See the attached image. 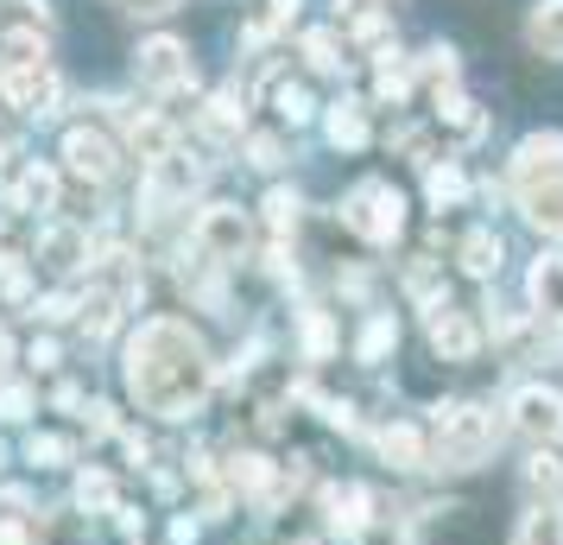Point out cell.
<instances>
[{
	"label": "cell",
	"instance_id": "cell-1",
	"mask_svg": "<svg viewBox=\"0 0 563 545\" xmlns=\"http://www.w3.org/2000/svg\"><path fill=\"white\" fill-rule=\"evenodd\" d=\"M209 374H216L209 349L190 337L184 324H172V317L140 324V337L128 342V388H133V400L158 418L197 413L203 393H209Z\"/></svg>",
	"mask_w": 563,
	"mask_h": 545
},
{
	"label": "cell",
	"instance_id": "cell-2",
	"mask_svg": "<svg viewBox=\"0 0 563 545\" xmlns=\"http://www.w3.org/2000/svg\"><path fill=\"white\" fill-rule=\"evenodd\" d=\"M512 197L519 216L544 235H563V133H532L512 153Z\"/></svg>",
	"mask_w": 563,
	"mask_h": 545
},
{
	"label": "cell",
	"instance_id": "cell-3",
	"mask_svg": "<svg viewBox=\"0 0 563 545\" xmlns=\"http://www.w3.org/2000/svg\"><path fill=\"white\" fill-rule=\"evenodd\" d=\"M494 444V418L482 406H462V413H443V438H437V457L450 469H475Z\"/></svg>",
	"mask_w": 563,
	"mask_h": 545
},
{
	"label": "cell",
	"instance_id": "cell-4",
	"mask_svg": "<svg viewBox=\"0 0 563 545\" xmlns=\"http://www.w3.org/2000/svg\"><path fill=\"white\" fill-rule=\"evenodd\" d=\"M349 229H361L367 241H393L399 235V190L393 184H361L355 197H349Z\"/></svg>",
	"mask_w": 563,
	"mask_h": 545
},
{
	"label": "cell",
	"instance_id": "cell-5",
	"mask_svg": "<svg viewBox=\"0 0 563 545\" xmlns=\"http://www.w3.org/2000/svg\"><path fill=\"white\" fill-rule=\"evenodd\" d=\"M133 77L146 83V89H184L190 83V52H184L178 39H153V45H140V57H133Z\"/></svg>",
	"mask_w": 563,
	"mask_h": 545
},
{
	"label": "cell",
	"instance_id": "cell-6",
	"mask_svg": "<svg viewBox=\"0 0 563 545\" xmlns=\"http://www.w3.org/2000/svg\"><path fill=\"white\" fill-rule=\"evenodd\" d=\"M7 102L32 108V115H52V102H57L52 64H13V70H7Z\"/></svg>",
	"mask_w": 563,
	"mask_h": 545
},
{
	"label": "cell",
	"instance_id": "cell-7",
	"mask_svg": "<svg viewBox=\"0 0 563 545\" xmlns=\"http://www.w3.org/2000/svg\"><path fill=\"white\" fill-rule=\"evenodd\" d=\"M197 241H203L209 254H241V248H247V216H241V209L234 204H216L203 216V222H197Z\"/></svg>",
	"mask_w": 563,
	"mask_h": 545
},
{
	"label": "cell",
	"instance_id": "cell-8",
	"mask_svg": "<svg viewBox=\"0 0 563 545\" xmlns=\"http://www.w3.org/2000/svg\"><path fill=\"white\" fill-rule=\"evenodd\" d=\"M64 159H70V172H77V178H96V184L114 172V146H108L102 133H89V128H77L70 140H64Z\"/></svg>",
	"mask_w": 563,
	"mask_h": 545
},
{
	"label": "cell",
	"instance_id": "cell-9",
	"mask_svg": "<svg viewBox=\"0 0 563 545\" xmlns=\"http://www.w3.org/2000/svg\"><path fill=\"white\" fill-rule=\"evenodd\" d=\"M512 418H519V432H532V438H544V432H563V400L544 388H526L519 400H512Z\"/></svg>",
	"mask_w": 563,
	"mask_h": 545
},
{
	"label": "cell",
	"instance_id": "cell-10",
	"mask_svg": "<svg viewBox=\"0 0 563 545\" xmlns=\"http://www.w3.org/2000/svg\"><path fill=\"white\" fill-rule=\"evenodd\" d=\"M431 342L450 356V362H468V356H475V324H468L462 312H443V305H437L431 312Z\"/></svg>",
	"mask_w": 563,
	"mask_h": 545
},
{
	"label": "cell",
	"instance_id": "cell-11",
	"mask_svg": "<svg viewBox=\"0 0 563 545\" xmlns=\"http://www.w3.org/2000/svg\"><path fill=\"white\" fill-rule=\"evenodd\" d=\"M526 39H532L538 57H563V0H538L532 20H526Z\"/></svg>",
	"mask_w": 563,
	"mask_h": 545
},
{
	"label": "cell",
	"instance_id": "cell-12",
	"mask_svg": "<svg viewBox=\"0 0 563 545\" xmlns=\"http://www.w3.org/2000/svg\"><path fill=\"white\" fill-rule=\"evenodd\" d=\"M532 305L544 317H563V260H538L532 266Z\"/></svg>",
	"mask_w": 563,
	"mask_h": 545
},
{
	"label": "cell",
	"instance_id": "cell-13",
	"mask_svg": "<svg viewBox=\"0 0 563 545\" xmlns=\"http://www.w3.org/2000/svg\"><path fill=\"white\" fill-rule=\"evenodd\" d=\"M462 266H468L475 280H487V273L500 266V241H494V235H487V229H475V235H468V241H462Z\"/></svg>",
	"mask_w": 563,
	"mask_h": 545
},
{
	"label": "cell",
	"instance_id": "cell-14",
	"mask_svg": "<svg viewBox=\"0 0 563 545\" xmlns=\"http://www.w3.org/2000/svg\"><path fill=\"white\" fill-rule=\"evenodd\" d=\"M519 545H563V508H532Z\"/></svg>",
	"mask_w": 563,
	"mask_h": 545
},
{
	"label": "cell",
	"instance_id": "cell-15",
	"mask_svg": "<svg viewBox=\"0 0 563 545\" xmlns=\"http://www.w3.org/2000/svg\"><path fill=\"white\" fill-rule=\"evenodd\" d=\"M77 254H82V235L77 229H52V235H45V266L64 273V266H77Z\"/></svg>",
	"mask_w": 563,
	"mask_h": 545
},
{
	"label": "cell",
	"instance_id": "cell-16",
	"mask_svg": "<svg viewBox=\"0 0 563 545\" xmlns=\"http://www.w3.org/2000/svg\"><path fill=\"white\" fill-rule=\"evenodd\" d=\"M298 7H305V0H266V13L247 26V39H254V45H260V39H273V32H279L291 13H298Z\"/></svg>",
	"mask_w": 563,
	"mask_h": 545
},
{
	"label": "cell",
	"instance_id": "cell-17",
	"mask_svg": "<svg viewBox=\"0 0 563 545\" xmlns=\"http://www.w3.org/2000/svg\"><path fill=\"white\" fill-rule=\"evenodd\" d=\"M330 133L342 140V146H361V140H367V121H361V108H355V102H342V108L330 115Z\"/></svg>",
	"mask_w": 563,
	"mask_h": 545
},
{
	"label": "cell",
	"instance_id": "cell-18",
	"mask_svg": "<svg viewBox=\"0 0 563 545\" xmlns=\"http://www.w3.org/2000/svg\"><path fill=\"white\" fill-rule=\"evenodd\" d=\"M386 457H399V469H418V457H424V444H418V432H386Z\"/></svg>",
	"mask_w": 563,
	"mask_h": 545
},
{
	"label": "cell",
	"instance_id": "cell-19",
	"mask_svg": "<svg viewBox=\"0 0 563 545\" xmlns=\"http://www.w3.org/2000/svg\"><path fill=\"white\" fill-rule=\"evenodd\" d=\"M305 57L317 64V70H335V64H342V57H335V39H330V32H310V39H305Z\"/></svg>",
	"mask_w": 563,
	"mask_h": 545
},
{
	"label": "cell",
	"instance_id": "cell-20",
	"mask_svg": "<svg viewBox=\"0 0 563 545\" xmlns=\"http://www.w3.org/2000/svg\"><path fill=\"white\" fill-rule=\"evenodd\" d=\"M424 57H431V64H424V77L431 83H456V52H450V45H431Z\"/></svg>",
	"mask_w": 563,
	"mask_h": 545
},
{
	"label": "cell",
	"instance_id": "cell-21",
	"mask_svg": "<svg viewBox=\"0 0 563 545\" xmlns=\"http://www.w3.org/2000/svg\"><path fill=\"white\" fill-rule=\"evenodd\" d=\"M431 197H437V204H456V197H462V172H450V165L431 172Z\"/></svg>",
	"mask_w": 563,
	"mask_h": 545
},
{
	"label": "cell",
	"instance_id": "cell-22",
	"mask_svg": "<svg viewBox=\"0 0 563 545\" xmlns=\"http://www.w3.org/2000/svg\"><path fill=\"white\" fill-rule=\"evenodd\" d=\"M52 197H57L52 172H26V204H52Z\"/></svg>",
	"mask_w": 563,
	"mask_h": 545
},
{
	"label": "cell",
	"instance_id": "cell-23",
	"mask_svg": "<svg viewBox=\"0 0 563 545\" xmlns=\"http://www.w3.org/2000/svg\"><path fill=\"white\" fill-rule=\"evenodd\" d=\"M361 545H406V533H399L393 520H374V526L361 533Z\"/></svg>",
	"mask_w": 563,
	"mask_h": 545
},
{
	"label": "cell",
	"instance_id": "cell-24",
	"mask_svg": "<svg viewBox=\"0 0 563 545\" xmlns=\"http://www.w3.org/2000/svg\"><path fill=\"white\" fill-rule=\"evenodd\" d=\"M279 115H285V121H305L310 96H305V89H279Z\"/></svg>",
	"mask_w": 563,
	"mask_h": 545
},
{
	"label": "cell",
	"instance_id": "cell-25",
	"mask_svg": "<svg viewBox=\"0 0 563 545\" xmlns=\"http://www.w3.org/2000/svg\"><path fill=\"white\" fill-rule=\"evenodd\" d=\"M386 342H393V324H386V317H374V330H367V342H361V356H380Z\"/></svg>",
	"mask_w": 563,
	"mask_h": 545
},
{
	"label": "cell",
	"instance_id": "cell-26",
	"mask_svg": "<svg viewBox=\"0 0 563 545\" xmlns=\"http://www.w3.org/2000/svg\"><path fill=\"white\" fill-rule=\"evenodd\" d=\"M121 7H128V13H140V20H158V13H172L178 0H121Z\"/></svg>",
	"mask_w": 563,
	"mask_h": 545
},
{
	"label": "cell",
	"instance_id": "cell-27",
	"mask_svg": "<svg viewBox=\"0 0 563 545\" xmlns=\"http://www.w3.org/2000/svg\"><path fill=\"white\" fill-rule=\"evenodd\" d=\"M273 222H291V216H298V197H291V190H273Z\"/></svg>",
	"mask_w": 563,
	"mask_h": 545
},
{
	"label": "cell",
	"instance_id": "cell-28",
	"mask_svg": "<svg viewBox=\"0 0 563 545\" xmlns=\"http://www.w3.org/2000/svg\"><path fill=\"white\" fill-rule=\"evenodd\" d=\"M247 153H254V165H266V172H273V165H279V140H254Z\"/></svg>",
	"mask_w": 563,
	"mask_h": 545
}]
</instances>
